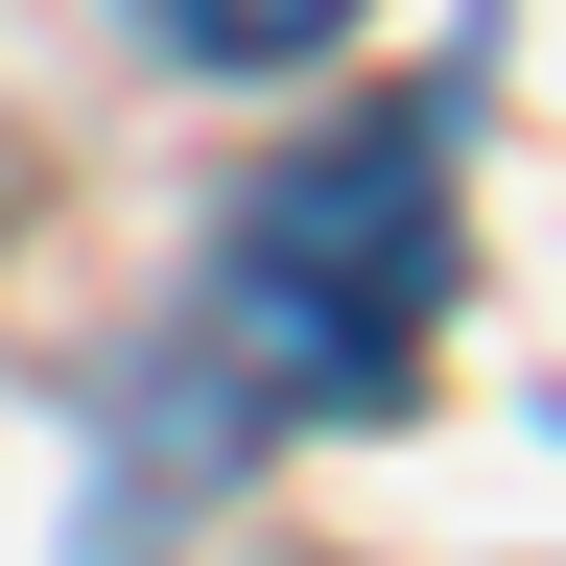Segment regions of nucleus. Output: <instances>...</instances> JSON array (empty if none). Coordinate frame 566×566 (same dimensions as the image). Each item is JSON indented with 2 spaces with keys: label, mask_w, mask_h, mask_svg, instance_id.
I'll return each instance as SVG.
<instances>
[{
  "label": "nucleus",
  "mask_w": 566,
  "mask_h": 566,
  "mask_svg": "<svg viewBox=\"0 0 566 566\" xmlns=\"http://www.w3.org/2000/svg\"><path fill=\"white\" fill-rule=\"evenodd\" d=\"M237 354L260 401H401L424 307H449V95H378L331 142H283V189L237 212Z\"/></svg>",
  "instance_id": "1"
},
{
  "label": "nucleus",
  "mask_w": 566,
  "mask_h": 566,
  "mask_svg": "<svg viewBox=\"0 0 566 566\" xmlns=\"http://www.w3.org/2000/svg\"><path fill=\"white\" fill-rule=\"evenodd\" d=\"M142 24H166V48H212V71H283V48H331L354 0H142Z\"/></svg>",
  "instance_id": "2"
}]
</instances>
